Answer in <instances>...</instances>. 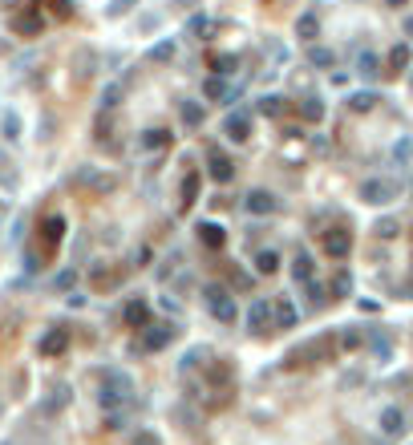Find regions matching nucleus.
Returning a JSON list of instances; mask_svg holds the SVG:
<instances>
[{
	"instance_id": "bb28decb",
	"label": "nucleus",
	"mask_w": 413,
	"mask_h": 445,
	"mask_svg": "<svg viewBox=\"0 0 413 445\" xmlns=\"http://www.w3.org/2000/svg\"><path fill=\"white\" fill-rule=\"evenodd\" d=\"M312 65H332V53L328 49H312Z\"/></svg>"
},
{
	"instance_id": "b1692460",
	"label": "nucleus",
	"mask_w": 413,
	"mask_h": 445,
	"mask_svg": "<svg viewBox=\"0 0 413 445\" xmlns=\"http://www.w3.org/2000/svg\"><path fill=\"white\" fill-rule=\"evenodd\" d=\"M142 316H146V304H130V308H126V320H130V324H142Z\"/></svg>"
},
{
	"instance_id": "20e7f679",
	"label": "nucleus",
	"mask_w": 413,
	"mask_h": 445,
	"mask_svg": "<svg viewBox=\"0 0 413 445\" xmlns=\"http://www.w3.org/2000/svg\"><path fill=\"white\" fill-rule=\"evenodd\" d=\"M393 190H397L393 182H361V199L365 203H389Z\"/></svg>"
},
{
	"instance_id": "aec40b11",
	"label": "nucleus",
	"mask_w": 413,
	"mask_h": 445,
	"mask_svg": "<svg viewBox=\"0 0 413 445\" xmlns=\"http://www.w3.org/2000/svg\"><path fill=\"white\" fill-rule=\"evenodd\" d=\"M389 61H393V69H401V65L410 61V49H405V44H397V49L389 53Z\"/></svg>"
},
{
	"instance_id": "473e14b6",
	"label": "nucleus",
	"mask_w": 413,
	"mask_h": 445,
	"mask_svg": "<svg viewBox=\"0 0 413 445\" xmlns=\"http://www.w3.org/2000/svg\"><path fill=\"white\" fill-rule=\"evenodd\" d=\"M0 219H4V203H0Z\"/></svg>"
},
{
	"instance_id": "c756f323",
	"label": "nucleus",
	"mask_w": 413,
	"mask_h": 445,
	"mask_svg": "<svg viewBox=\"0 0 413 445\" xmlns=\"http://www.w3.org/2000/svg\"><path fill=\"white\" fill-rule=\"evenodd\" d=\"M279 324H296V312H292V308H284V304H279Z\"/></svg>"
},
{
	"instance_id": "9b49d317",
	"label": "nucleus",
	"mask_w": 413,
	"mask_h": 445,
	"mask_svg": "<svg viewBox=\"0 0 413 445\" xmlns=\"http://www.w3.org/2000/svg\"><path fill=\"white\" fill-rule=\"evenodd\" d=\"M211 178L227 182V178H231V158H223V154H211Z\"/></svg>"
},
{
	"instance_id": "6ab92c4d",
	"label": "nucleus",
	"mask_w": 413,
	"mask_h": 445,
	"mask_svg": "<svg viewBox=\"0 0 413 445\" xmlns=\"http://www.w3.org/2000/svg\"><path fill=\"white\" fill-rule=\"evenodd\" d=\"M183 122L186 126H199V122H203V110H199V105H183Z\"/></svg>"
},
{
	"instance_id": "4468645a",
	"label": "nucleus",
	"mask_w": 413,
	"mask_h": 445,
	"mask_svg": "<svg viewBox=\"0 0 413 445\" xmlns=\"http://www.w3.org/2000/svg\"><path fill=\"white\" fill-rule=\"evenodd\" d=\"M199 231H203V243H223V227H215V222H203Z\"/></svg>"
},
{
	"instance_id": "412c9836",
	"label": "nucleus",
	"mask_w": 413,
	"mask_h": 445,
	"mask_svg": "<svg viewBox=\"0 0 413 445\" xmlns=\"http://www.w3.org/2000/svg\"><path fill=\"white\" fill-rule=\"evenodd\" d=\"M410 150H413V142H410V138H401V142L393 146V158H397V162H405V158H410Z\"/></svg>"
},
{
	"instance_id": "ddd939ff",
	"label": "nucleus",
	"mask_w": 413,
	"mask_h": 445,
	"mask_svg": "<svg viewBox=\"0 0 413 445\" xmlns=\"http://www.w3.org/2000/svg\"><path fill=\"white\" fill-rule=\"evenodd\" d=\"M255 267H260L264 275H272L275 267H279V255H275V251H260V259H255Z\"/></svg>"
},
{
	"instance_id": "4be33fe9",
	"label": "nucleus",
	"mask_w": 413,
	"mask_h": 445,
	"mask_svg": "<svg viewBox=\"0 0 413 445\" xmlns=\"http://www.w3.org/2000/svg\"><path fill=\"white\" fill-rule=\"evenodd\" d=\"M304 118H308V122H321V118H324V105H321V101H308V105H304Z\"/></svg>"
},
{
	"instance_id": "cd10ccee",
	"label": "nucleus",
	"mask_w": 413,
	"mask_h": 445,
	"mask_svg": "<svg viewBox=\"0 0 413 445\" xmlns=\"http://www.w3.org/2000/svg\"><path fill=\"white\" fill-rule=\"evenodd\" d=\"M332 292H336V296H345V292H349V275H336V283H332Z\"/></svg>"
},
{
	"instance_id": "a211bd4d",
	"label": "nucleus",
	"mask_w": 413,
	"mask_h": 445,
	"mask_svg": "<svg viewBox=\"0 0 413 445\" xmlns=\"http://www.w3.org/2000/svg\"><path fill=\"white\" fill-rule=\"evenodd\" d=\"M150 57H154V61H171V57H175V41H162Z\"/></svg>"
},
{
	"instance_id": "9d476101",
	"label": "nucleus",
	"mask_w": 413,
	"mask_h": 445,
	"mask_svg": "<svg viewBox=\"0 0 413 445\" xmlns=\"http://www.w3.org/2000/svg\"><path fill=\"white\" fill-rule=\"evenodd\" d=\"M381 429H385L389 437H397V433L405 429V425H401V413H397V409H385V413H381Z\"/></svg>"
},
{
	"instance_id": "7ed1b4c3",
	"label": "nucleus",
	"mask_w": 413,
	"mask_h": 445,
	"mask_svg": "<svg viewBox=\"0 0 413 445\" xmlns=\"http://www.w3.org/2000/svg\"><path fill=\"white\" fill-rule=\"evenodd\" d=\"M61 235H65V219H61V215H49V219L41 222V243H45V251H53V247L61 243Z\"/></svg>"
},
{
	"instance_id": "dca6fc26",
	"label": "nucleus",
	"mask_w": 413,
	"mask_h": 445,
	"mask_svg": "<svg viewBox=\"0 0 413 445\" xmlns=\"http://www.w3.org/2000/svg\"><path fill=\"white\" fill-rule=\"evenodd\" d=\"M312 259H308V255H296V279H304V283H308V279H312Z\"/></svg>"
},
{
	"instance_id": "6e6552de",
	"label": "nucleus",
	"mask_w": 413,
	"mask_h": 445,
	"mask_svg": "<svg viewBox=\"0 0 413 445\" xmlns=\"http://www.w3.org/2000/svg\"><path fill=\"white\" fill-rule=\"evenodd\" d=\"M247 130H251V118H247V114H231L227 118V138L231 142H243Z\"/></svg>"
},
{
	"instance_id": "f257e3e1",
	"label": "nucleus",
	"mask_w": 413,
	"mask_h": 445,
	"mask_svg": "<svg viewBox=\"0 0 413 445\" xmlns=\"http://www.w3.org/2000/svg\"><path fill=\"white\" fill-rule=\"evenodd\" d=\"M41 29H45L41 4H29V8H21V12L12 16V33H16V37H41Z\"/></svg>"
},
{
	"instance_id": "0eeeda50",
	"label": "nucleus",
	"mask_w": 413,
	"mask_h": 445,
	"mask_svg": "<svg viewBox=\"0 0 413 445\" xmlns=\"http://www.w3.org/2000/svg\"><path fill=\"white\" fill-rule=\"evenodd\" d=\"M247 211H255V215H272L275 199L268 194V190H251V194H247Z\"/></svg>"
},
{
	"instance_id": "5701e85b",
	"label": "nucleus",
	"mask_w": 413,
	"mask_h": 445,
	"mask_svg": "<svg viewBox=\"0 0 413 445\" xmlns=\"http://www.w3.org/2000/svg\"><path fill=\"white\" fill-rule=\"evenodd\" d=\"M373 101H377L373 93H357V97H353V110H361V114H365V110H373Z\"/></svg>"
},
{
	"instance_id": "2eb2a0df",
	"label": "nucleus",
	"mask_w": 413,
	"mask_h": 445,
	"mask_svg": "<svg viewBox=\"0 0 413 445\" xmlns=\"http://www.w3.org/2000/svg\"><path fill=\"white\" fill-rule=\"evenodd\" d=\"M166 340H171V332H166V328H162V332H154V324H150V332H146V348H162Z\"/></svg>"
},
{
	"instance_id": "7c9ffc66",
	"label": "nucleus",
	"mask_w": 413,
	"mask_h": 445,
	"mask_svg": "<svg viewBox=\"0 0 413 445\" xmlns=\"http://www.w3.org/2000/svg\"><path fill=\"white\" fill-rule=\"evenodd\" d=\"M49 4H53V8H57L61 16H69V0H49Z\"/></svg>"
},
{
	"instance_id": "72a5a7b5",
	"label": "nucleus",
	"mask_w": 413,
	"mask_h": 445,
	"mask_svg": "<svg viewBox=\"0 0 413 445\" xmlns=\"http://www.w3.org/2000/svg\"><path fill=\"white\" fill-rule=\"evenodd\" d=\"M393 4H405V0H393Z\"/></svg>"
},
{
	"instance_id": "2f4dec72",
	"label": "nucleus",
	"mask_w": 413,
	"mask_h": 445,
	"mask_svg": "<svg viewBox=\"0 0 413 445\" xmlns=\"http://www.w3.org/2000/svg\"><path fill=\"white\" fill-rule=\"evenodd\" d=\"M126 8H134V0H114V12H126Z\"/></svg>"
},
{
	"instance_id": "39448f33",
	"label": "nucleus",
	"mask_w": 413,
	"mask_h": 445,
	"mask_svg": "<svg viewBox=\"0 0 413 445\" xmlns=\"http://www.w3.org/2000/svg\"><path fill=\"white\" fill-rule=\"evenodd\" d=\"M65 344H69V332H65V328H53L45 340H41V356H57V353H65Z\"/></svg>"
},
{
	"instance_id": "c85d7f7f",
	"label": "nucleus",
	"mask_w": 413,
	"mask_h": 445,
	"mask_svg": "<svg viewBox=\"0 0 413 445\" xmlns=\"http://www.w3.org/2000/svg\"><path fill=\"white\" fill-rule=\"evenodd\" d=\"M340 340H345V348H357V344H361V332H345Z\"/></svg>"
},
{
	"instance_id": "423d86ee",
	"label": "nucleus",
	"mask_w": 413,
	"mask_h": 445,
	"mask_svg": "<svg viewBox=\"0 0 413 445\" xmlns=\"http://www.w3.org/2000/svg\"><path fill=\"white\" fill-rule=\"evenodd\" d=\"M268 320H272V304L268 300H255L247 308V328H268Z\"/></svg>"
},
{
	"instance_id": "f03ea898",
	"label": "nucleus",
	"mask_w": 413,
	"mask_h": 445,
	"mask_svg": "<svg viewBox=\"0 0 413 445\" xmlns=\"http://www.w3.org/2000/svg\"><path fill=\"white\" fill-rule=\"evenodd\" d=\"M349 231H340V227H332V231H324L321 235V247H324V255H332V259H345L349 255Z\"/></svg>"
},
{
	"instance_id": "f3484780",
	"label": "nucleus",
	"mask_w": 413,
	"mask_h": 445,
	"mask_svg": "<svg viewBox=\"0 0 413 445\" xmlns=\"http://www.w3.org/2000/svg\"><path fill=\"white\" fill-rule=\"evenodd\" d=\"M4 134H8V142L21 138V118H16V114H4Z\"/></svg>"
},
{
	"instance_id": "f8f14e48",
	"label": "nucleus",
	"mask_w": 413,
	"mask_h": 445,
	"mask_svg": "<svg viewBox=\"0 0 413 445\" xmlns=\"http://www.w3.org/2000/svg\"><path fill=\"white\" fill-rule=\"evenodd\" d=\"M211 312H215L219 320H231V316H235V308H231V300H227V296H223V292H219V296L211 300Z\"/></svg>"
},
{
	"instance_id": "1a4fd4ad",
	"label": "nucleus",
	"mask_w": 413,
	"mask_h": 445,
	"mask_svg": "<svg viewBox=\"0 0 413 445\" xmlns=\"http://www.w3.org/2000/svg\"><path fill=\"white\" fill-rule=\"evenodd\" d=\"M316 29H321L316 12H304V16L296 21V37H300V41H312V37H316Z\"/></svg>"
},
{
	"instance_id": "393cba45",
	"label": "nucleus",
	"mask_w": 413,
	"mask_h": 445,
	"mask_svg": "<svg viewBox=\"0 0 413 445\" xmlns=\"http://www.w3.org/2000/svg\"><path fill=\"white\" fill-rule=\"evenodd\" d=\"M377 235H385V239H393V235H397V219H385V222H377Z\"/></svg>"
},
{
	"instance_id": "a878e982",
	"label": "nucleus",
	"mask_w": 413,
	"mask_h": 445,
	"mask_svg": "<svg viewBox=\"0 0 413 445\" xmlns=\"http://www.w3.org/2000/svg\"><path fill=\"white\" fill-rule=\"evenodd\" d=\"M361 73H365V77H373V73H377V57H373V53H365V57H361Z\"/></svg>"
}]
</instances>
